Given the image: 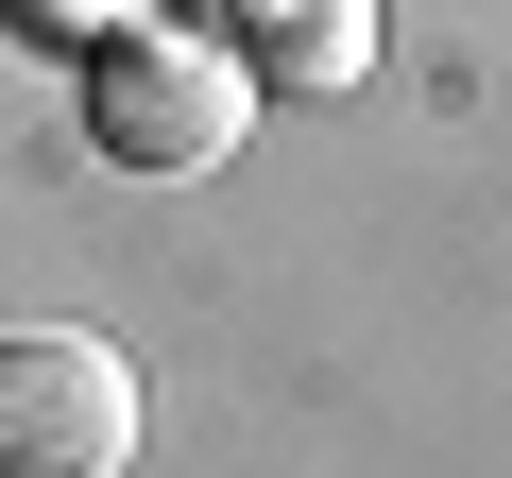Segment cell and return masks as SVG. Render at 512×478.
I'll use <instances>...</instances> for the list:
<instances>
[{
	"mask_svg": "<svg viewBox=\"0 0 512 478\" xmlns=\"http://www.w3.org/2000/svg\"><path fill=\"white\" fill-rule=\"evenodd\" d=\"M274 35V86H359L376 69V0H239Z\"/></svg>",
	"mask_w": 512,
	"mask_h": 478,
	"instance_id": "3",
	"label": "cell"
},
{
	"mask_svg": "<svg viewBox=\"0 0 512 478\" xmlns=\"http://www.w3.org/2000/svg\"><path fill=\"white\" fill-rule=\"evenodd\" d=\"M86 137L120 171H222L256 137V52L205 35V18H120L86 52Z\"/></svg>",
	"mask_w": 512,
	"mask_h": 478,
	"instance_id": "1",
	"label": "cell"
},
{
	"mask_svg": "<svg viewBox=\"0 0 512 478\" xmlns=\"http://www.w3.org/2000/svg\"><path fill=\"white\" fill-rule=\"evenodd\" d=\"M35 18H69V35H86V52H103V35H120V18H137V0H35Z\"/></svg>",
	"mask_w": 512,
	"mask_h": 478,
	"instance_id": "4",
	"label": "cell"
},
{
	"mask_svg": "<svg viewBox=\"0 0 512 478\" xmlns=\"http://www.w3.org/2000/svg\"><path fill=\"white\" fill-rule=\"evenodd\" d=\"M137 461V359L103 325H0V478H120Z\"/></svg>",
	"mask_w": 512,
	"mask_h": 478,
	"instance_id": "2",
	"label": "cell"
}]
</instances>
